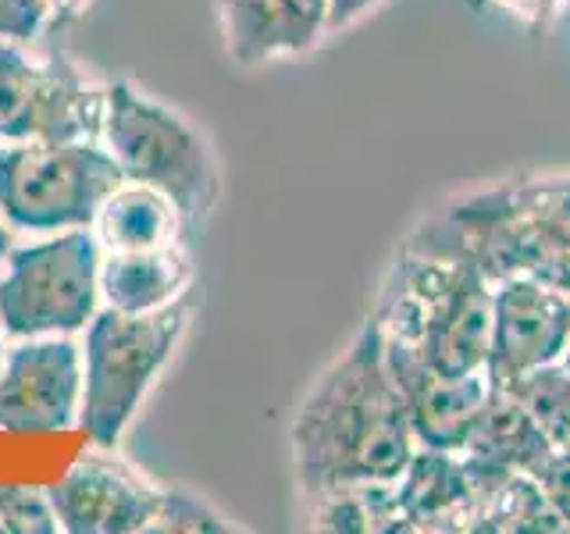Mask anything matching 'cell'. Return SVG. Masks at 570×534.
I'll use <instances>...</instances> for the list:
<instances>
[{"instance_id": "obj_1", "label": "cell", "mask_w": 570, "mask_h": 534, "mask_svg": "<svg viewBox=\"0 0 570 534\" xmlns=\"http://www.w3.org/2000/svg\"><path fill=\"white\" fill-rule=\"evenodd\" d=\"M289 449L307 503L338 488L396 485L417 442L374 317L307 388L289 424Z\"/></svg>"}, {"instance_id": "obj_2", "label": "cell", "mask_w": 570, "mask_h": 534, "mask_svg": "<svg viewBox=\"0 0 570 534\" xmlns=\"http://www.w3.org/2000/svg\"><path fill=\"white\" fill-rule=\"evenodd\" d=\"M495 285L468 260L403 246L382 278L374 320L445 374L485 370Z\"/></svg>"}, {"instance_id": "obj_3", "label": "cell", "mask_w": 570, "mask_h": 534, "mask_svg": "<svg viewBox=\"0 0 570 534\" xmlns=\"http://www.w3.org/2000/svg\"><path fill=\"white\" fill-rule=\"evenodd\" d=\"M193 293L165 310L121 314L104 307L86 325L82 343V409L79 427L100 449H115L125 427L150 396L189 328Z\"/></svg>"}, {"instance_id": "obj_4", "label": "cell", "mask_w": 570, "mask_h": 534, "mask_svg": "<svg viewBox=\"0 0 570 534\" xmlns=\"http://www.w3.org/2000/svg\"><path fill=\"white\" fill-rule=\"evenodd\" d=\"M104 150L115 157L125 182L165 192L189 225H200L218 196V165L204 132L178 111L142 93L132 82H107Z\"/></svg>"}, {"instance_id": "obj_5", "label": "cell", "mask_w": 570, "mask_h": 534, "mask_svg": "<svg viewBox=\"0 0 570 534\" xmlns=\"http://www.w3.org/2000/svg\"><path fill=\"white\" fill-rule=\"evenodd\" d=\"M100 310V243L94 228L53 231L4 254L0 271V335H76Z\"/></svg>"}, {"instance_id": "obj_6", "label": "cell", "mask_w": 570, "mask_h": 534, "mask_svg": "<svg viewBox=\"0 0 570 534\" xmlns=\"http://www.w3.org/2000/svg\"><path fill=\"white\" fill-rule=\"evenodd\" d=\"M125 182L104 142H4L0 218L18 231L89 228Z\"/></svg>"}, {"instance_id": "obj_7", "label": "cell", "mask_w": 570, "mask_h": 534, "mask_svg": "<svg viewBox=\"0 0 570 534\" xmlns=\"http://www.w3.org/2000/svg\"><path fill=\"white\" fill-rule=\"evenodd\" d=\"M107 86L68 61L0 40V142H100Z\"/></svg>"}, {"instance_id": "obj_8", "label": "cell", "mask_w": 570, "mask_h": 534, "mask_svg": "<svg viewBox=\"0 0 570 534\" xmlns=\"http://www.w3.org/2000/svg\"><path fill=\"white\" fill-rule=\"evenodd\" d=\"M82 346L71 335L18 338L0 364V432L53 435L79 424Z\"/></svg>"}, {"instance_id": "obj_9", "label": "cell", "mask_w": 570, "mask_h": 534, "mask_svg": "<svg viewBox=\"0 0 570 534\" xmlns=\"http://www.w3.org/2000/svg\"><path fill=\"white\" fill-rule=\"evenodd\" d=\"M61 531L71 534H150L165 485L132 467L129 459L94 445L47 488Z\"/></svg>"}, {"instance_id": "obj_10", "label": "cell", "mask_w": 570, "mask_h": 534, "mask_svg": "<svg viewBox=\"0 0 570 534\" xmlns=\"http://www.w3.org/2000/svg\"><path fill=\"white\" fill-rule=\"evenodd\" d=\"M570 346V293L542 278L517 275L492 289V338L485 374L492 385L557 364Z\"/></svg>"}, {"instance_id": "obj_11", "label": "cell", "mask_w": 570, "mask_h": 534, "mask_svg": "<svg viewBox=\"0 0 570 534\" xmlns=\"http://www.w3.org/2000/svg\"><path fill=\"white\" fill-rule=\"evenodd\" d=\"M385 360L392 378L400 385L414 442L424 445V449L460 453L481 414V406H485L492 385L489 374L485 370L445 374L428 364L424 356H417L406 343H396L389 335H385Z\"/></svg>"}, {"instance_id": "obj_12", "label": "cell", "mask_w": 570, "mask_h": 534, "mask_svg": "<svg viewBox=\"0 0 570 534\" xmlns=\"http://www.w3.org/2000/svg\"><path fill=\"white\" fill-rule=\"evenodd\" d=\"M225 53L239 68H264L311 53L328 29V0H218Z\"/></svg>"}, {"instance_id": "obj_13", "label": "cell", "mask_w": 570, "mask_h": 534, "mask_svg": "<svg viewBox=\"0 0 570 534\" xmlns=\"http://www.w3.org/2000/svg\"><path fill=\"white\" fill-rule=\"evenodd\" d=\"M396 510L403 531H478L481 510H485V492H481L478 477L468 471L460 453L417 445L403 474L396 477Z\"/></svg>"}, {"instance_id": "obj_14", "label": "cell", "mask_w": 570, "mask_h": 534, "mask_svg": "<svg viewBox=\"0 0 570 534\" xmlns=\"http://www.w3.org/2000/svg\"><path fill=\"white\" fill-rule=\"evenodd\" d=\"M557 456L560 453L549 445L542 427L531 421L524 403L510 388L489 385L485 406H481L471 435L460 449V459L468 463V471L485 492V503L507 474H531L539 481Z\"/></svg>"}, {"instance_id": "obj_15", "label": "cell", "mask_w": 570, "mask_h": 534, "mask_svg": "<svg viewBox=\"0 0 570 534\" xmlns=\"http://www.w3.org/2000/svg\"><path fill=\"white\" fill-rule=\"evenodd\" d=\"M193 254L186 239L132 249V254H104L100 249V299L121 314L165 310L193 289Z\"/></svg>"}, {"instance_id": "obj_16", "label": "cell", "mask_w": 570, "mask_h": 534, "mask_svg": "<svg viewBox=\"0 0 570 534\" xmlns=\"http://www.w3.org/2000/svg\"><path fill=\"white\" fill-rule=\"evenodd\" d=\"M510 192L534 249V278L570 289V171L510 178Z\"/></svg>"}, {"instance_id": "obj_17", "label": "cell", "mask_w": 570, "mask_h": 534, "mask_svg": "<svg viewBox=\"0 0 570 534\" xmlns=\"http://www.w3.org/2000/svg\"><path fill=\"white\" fill-rule=\"evenodd\" d=\"M94 236L104 254H132V249H157L178 243L186 218L165 192L139 182H121L94 218Z\"/></svg>"}, {"instance_id": "obj_18", "label": "cell", "mask_w": 570, "mask_h": 534, "mask_svg": "<svg viewBox=\"0 0 570 534\" xmlns=\"http://www.w3.org/2000/svg\"><path fill=\"white\" fill-rule=\"evenodd\" d=\"M478 531L489 534H560L567 531L542 481L531 474H507L481 510Z\"/></svg>"}, {"instance_id": "obj_19", "label": "cell", "mask_w": 570, "mask_h": 534, "mask_svg": "<svg viewBox=\"0 0 570 534\" xmlns=\"http://www.w3.org/2000/svg\"><path fill=\"white\" fill-rule=\"evenodd\" d=\"M510 388L517 399L524 403V409L531 414V421L542 427V435L549 438V445L560 456H570V378L563 364H546L534 367L521 378H513Z\"/></svg>"}, {"instance_id": "obj_20", "label": "cell", "mask_w": 570, "mask_h": 534, "mask_svg": "<svg viewBox=\"0 0 570 534\" xmlns=\"http://www.w3.org/2000/svg\"><path fill=\"white\" fill-rule=\"evenodd\" d=\"M168 534V531H186V534H225V531H236L225 516L214 510L207 498H200L189 488H178V485H165V498H160V510H157V521L150 527V534Z\"/></svg>"}, {"instance_id": "obj_21", "label": "cell", "mask_w": 570, "mask_h": 534, "mask_svg": "<svg viewBox=\"0 0 570 534\" xmlns=\"http://www.w3.org/2000/svg\"><path fill=\"white\" fill-rule=\"evenodd\" d=\"M58 527V513L43 488L0 485V531L4 534H53Z\"/></svg>"}, {"instance_id": "obj_22", "label": "cell", "mask_w": 570, "mask_h": 534, "mask_svg": "<svg viewBox=\"0 0 570 534\" xmlns=\"http://www.w3.org/2000/svg\"><path fill=\"white\" fill-rule=\"evenodd\" d=\"M53 22L47 0H0V40L32 43Z\"/></svg>"}, {"instance_id": "obj_23", "label": "cell", "mask_w": 570, "mask_h": 534, "mask_svg": "<svg viewBox=\"0 0 570 534\" xmlns=\"http://www.w3.org/2000/svg\"><path fill=\"white\" fill-rule=\"evenodd\" d=\"M495 4H503L510 14L521 18L531 32H546L557 22V14L563 11L567 0H495Z\"/></svg>"}, {"instance_id": "obj_24", "label": "cell", "mask_w": 570, "mask_h": 534, "mask_svg": "<svg viewBox=\"0 0 570 534\" xmlns=\"http://www.w3.org/2000/svg\"><path fill=\"white\" fill-rule=\"evenodd\" d=\"M539 481H542V488L549 495V503L557 506L563 527L570 531V456H557V459H552V467Z\"/></svg>"}, {"instance_id": "obj_25", "label": "cell", "mask_w": 570, "mask_h": 534, "mask_svg": "<svg viewBox=\"0 0 570 534\" xmlns=\"http://www.w3.org/2000/svg\"><path fill=\"white\" fill-rule=\"evenodd\" d=\"M379 4L382 0H328V29L343 32V29L361 22V18Z\"/></svg>"}, {"instance_id": "obj_26", "label": "cell", "mask_w": 570, "mask_h": 534, "mask_svg": "<svg viewBox=\"0 0 570 534\" xmlns=\"http://www.w3.org/2000/svg\"><path fill=\"white\" fill-rule=\"evenodd\" d=\"M47 8L53 11V18H76L89 8V0H47Z\"/></svg>"}, {"instance_id": "obj_27", "label": "cell", "mask_w": 570, "mask_h": 534, "mask_svg": "<svg viewBox=\"0 0 570 534\" xmlns=\"http://www.w3.org/2000/svg\"><path fill=\"white\" fill-rule=\"evenodd\" d=\"M8 249H11V243H8V228L0 225V260H4V254H8Z\"/></svg>"}, {"instance_id": "obj_28", "label": "cell", "mask_w": 570, "mask_h": 534, "mask_svg": "<svg viewBox=\"0 0 570 534\" xmlns=\"http://www.w3.org/2000/svg\"><path fill=\"white\" fill-rule=\"evenodd\" d=\"M560 364H563V370H567V378H570V346H567V353L560 356Z\"/></svg>"}, {"instance_id": "obj_29", "label": "cell", "mask_w": 570, "mask_h": 534, "mask_svg": "<svg viewBox=\"0 0 570 534\" xmlns=\"http://www.w3.org/2000/svg\"><path fill=\"white\" fill-rule=\"evenodd\" d=\"M0 364H4V346H0Z\"/></svg>"}, {"instance_id": "obj_30", "label": "cell", "mask_w": 570, "mask_h": 534, "mask_svg": "<svg viewBox=\"0 0 570 534\" xmlns=\"http://www.w3.org/2000/svg\"><path fill=\"white\" fill-rule=\"evenodd\" d=\"M567 293H570V289H567Z\"/></svg>"}]
</instances>
